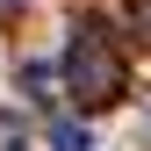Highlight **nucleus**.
I'll return each instance as SVG.
<instances>
[{
  "mask_svg": "<svg viewBox=\"0 0 151 151\" xmlns=\"http://www.w3.org/2000/svg\"><path fill=\"white\" fill-rule=\"evenodd\" d=\"M65 86L79 101H115L122 93V58L108 50L101 29H72V43H65Z\"/></svg>",
  "mask_w": 151,
  "mask_h": 151,
  "instance_id": "f257e3e1",
  "label": "nucleus"
},
{
  "mask_svg": "<svg viewBox=\"0 0 151 151\" xmlns=\"http://www.w3.org/2000/svg\"><path fill=\"white\" fill-rule=\"evenodd\" d=\"M50 151H93V129L72 122V115H58V122H50Z\"/></svg>",
  "mask_w": 151,
  "mask_h": 151,
  "instance_id": "f03ea898",
  "label": "nucleus"
},
{
  "mask_svg": "<svg viewBox=\"0 0 151 151\" xmlns=\"http://www.w3.org/2000/svg\"><path fill=\"white\" fill-rule=\"evenodd\" d=\"M50 79H58L50 65H22V86H29V101H50V93H58Z\"/></svg>",
  "mask_w": 151,
  "mask_h": 151,
  "instance_id": "7ed1b4c3",
  "label": "nucleus"
}]
</instances>
